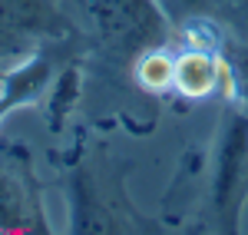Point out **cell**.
Returning a JSON list of instances; mask_svg holds the SVG:
<instances>
[{
    "instance_id": "obj_1",
    "label": "cell",
    "mask_w": 248,
    "mask_h": 235,
    "mask_svg": "<svg viewBox=\"0 0 248 235\" xmlns=\"http://www.w3.org/2000/svg\"><path fill=\"white\" fill-rule=\"evenodd\" d=\"M248 202V113L225 106L215 146L209 153V202L205 222L212 232H238Z\"/></svg>"
},
{
    "instance_id": "obj_2",
    "label": "cell",
    "mask_w": 248,
    "mask_h": 235,
    "mask_svg": "<svg viewBox=\"0 0 248 235\" xmlns=\"http://www.w3.org/2000/svg\"><path fill=\"white\" fill-rule=\"evenodd\" d=\"M99 53L109 66H136L149 50H162L172 40V27L159 0H86Z\"/></svg>"
},
{
    "instance_id": "obj_3",
    "label": "cell",
    "mask_w": 248,
    "mask_h": 235,
    "mask_svg": "<svg viewBox=\"0 0 248 235\" xmlns=\"http://www.w3.org/2000/svg\"><path fill=\"white\" fill-rule=\"evenodd\" d=\"M70 232H155L123 189V172L109 166H77L70 172Z\"/></svg>"
},
{
    "instance_id": "obj_4",
    "label": "cell",
    "mask_w": 248,
    "mask_h": 235,
    "mask_svg": "<svg viewBox=\"0 0 248 235\" xmlns=\"http://www.w3.org/2000/svg\"><path fill=\"white\" fill-rule=\"evenodd\" d=\"M77 30L60 0H0V73Z\"/></svg>"
},
{
    "instance_id": "obj_5",
    "label": "cell",
    "mask_w": 248,
    "mask_h": 235,
    "mask_svg": "<svg viewBox=\"0 0 248 235\" xmlns=\"http://www.w3.org/2000/svg\"><path fill=\"white\" fill-rule=\"evenodd\" d=\"M86 53V40L83 33H70L43 43L37 53H30L27 60H20L17 66L0 73V123L17 113L23 106H33L46 96L50 83L57 79V73L63 66H70L73 60H79Z\"/></svg>"
},
{
    "instance_id": "obj_6",
    "label": "cell",
    "mask_w": 248,
    "mask_h": 235,
    "mask_svg": "<svg viewBox=\"0 0 248 235\" xmlns=\"http://www.w3.org/2000/svg\"><path fill=\"white\" fill-rule=\"evenodd\" d=\"M0 232H53L23 146L0 149Z\"/></svg>"
},
{
    "instance_id": "obj_7",
    "label": "cell",
    "mask_w": 248,
    "mask_h": 235,
    "mask_svg": "<svg viewBox=\"0 0 248 235\" xmlns=\"http://www.w3.org/2000/svg\"><path fill=\"white\" fill-rule=\"evenodd\" d=\"M46 96H50V126L60 129V123L70 116V110L77 106V96H79V60H73L70 66H63L57 73V79L50 83V90H46Z\"/></svg>"
},
{
    "instance_id": "obj_8",
    "label": "cell",
    "mask_w": 248,
    "mask_h": 235,
    "mask_svg": "<svg viewBox=\"0 0 248 235\" xmlns=\"http://www.w3.org/2000/svg\"><path fill=\"white\" fill-rule=\"evenodd\" d=\"M159 7L166 10L169 23L179 30L199 17H212L215 14V0H159Z\"/></svg>"
},
{
    "instance_id": "obj_9",
    "label": "cell",
    "mask_w": 248,
    "mask_h": 235,
    "mask_svg": "<svg viewBox=\"0 0 248 235\" xmlns=\"http://www.w3.org/2000/svg\"><path fill=\"white\" fill-rule=\"evenodd\" d=\"M215 17L229 27L232 37L248 43V0H218L215 3Z\"/></svg>"
},
{
    "instance_id": "obj_10",
    "label": "cell",
    "mask_w": 248,
    "mask_h": 235,
    "mask_svg": "<svg viewBox=\"0 0 248 235\" xmlns=\"http://www.w3.org/2000/svg\"><path fill=\"white\" fill-rule=\"evenodd\" d=\"M79 3H86V0H79Z\"/></svg>"
},
{
    "instance_id": "obj_11",
    "label": "cell",
    "mask_w": 248,
    "mask_h": 235,
    "mask_svg": "<svg viewBox=\"0 0 248 235\" xmlns=\"http://www.w3.org/2000/svg\"><path fill=\"white\" fill-rule=\"evenodd\" d=\"M215 3H218V0H215Z\"/></svg>"
}]
</instances>
